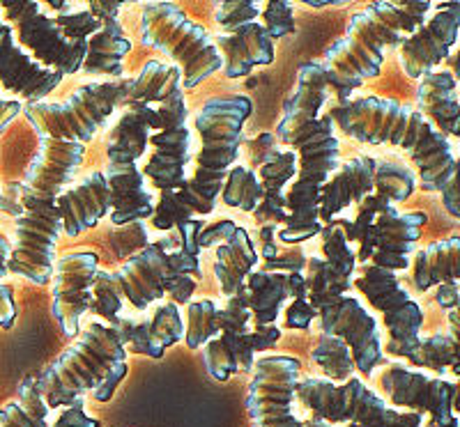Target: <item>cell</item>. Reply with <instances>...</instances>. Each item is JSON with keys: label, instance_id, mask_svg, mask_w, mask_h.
<instances>
[{"label": "cell", "instance_id": "cell-1", "mask_svg": "<svg viewBox=\"0 0 460 427\" xmlns=\"http://www.w3.org/2000/svg\"><path fill=\"white\" fill-rule=\"evenodd\" d=\"M330 100L323 65L304 63L297 72V88L283 106L277 138L295 152L297 175L286 193L288 223L277 232L283 246H299L320 235L318 196L341 166V143L330 113L320 115Z\"/></svg>", "mask_w": 460, "mask_h": 427}, {"label": "cell", "instance_id": "cell-2", "mask_svg": "<svg viewBox=\"0 0 460 427\" xmlns=\"http://www.w3.org/2000/svg\"><path fill=\"white\" fill-rule=\"evenodd\" d=\"M330 118L336 129L361 145H394L408 152L421 191L442 193L447 212L460 219L458 161L451 143L417 109L396 100L361 97L336 104Z\"/></svg>", "mask_w": 460, "mask_h": 427}, {"label": "cell", "instance_id": "cell-3", "mask_svg": "<svg viewBox=\"0 0 460 427\" xmlns=\"http://www.w3.org/2000/svg\"><path fill=\"white\" fill-rule=\"evenodd\" d=\"M85 145L40 138V147L19 187L22 214L16 219V244L7 271L28 278L35 285H47L53 278L58 240L63 237V219L58 196L84 163Z\"/></svg>", "mask_w": 460, "mask_h": 427}, {"label": "cell", "instance_id": "cell-4", "mask_svg": "<svg viewBox=\"0 0 460 427\" xmlns=\"http://www.w3.org/2000/svg\"><path fill=\"white\" fill-rule=\"evenodd\" d=\"M252 113L253 101L246 94H221L205 101L194 122L200 135L194 178L187 179L180 191L162 193L152 214V228L175 230L184 221L215 212L226 175L240 154L244 125Z\"/></svg>", "mask_w": 460, "mask_h": 427}, {"label": "cell", "instance_id": "cell-5", "mask_svg": "<svg viewBox=\"0 0 460 427\" xmlns=\"http://www.w3.org/2000/svg\"><path fill=\"white\" fill-rule=\"evenodd\" d=\"M430 7V0H382L352 14L345 37L327 48L320 63L336 104L350 101L355 90L380 76L385 48L401 47L419 26H424Z\"/></svg>", "mask_w": 460, "mask_h": 427}, {"label": "cell", "instance_id": "cell-6", "mask_svg": "<svg viewBox=\"0 0 460 427\" xmlns=\"http://www.w3.org/2000/svg\"><path fill=\"white\" fill-rule=\"evenodd\" d=\"M127 370V349L118 324L90 322L79 340L53 361L35 384L49 409L69 406L84 393H93L97 402H109Z\"/></svg>", "mask_w": 460, "mask_h": 427}, {"label": "cell", "instance_id": "cell-7", "mask_svg": "<svg viewBox=\"0 0 460 427\" xmlns=\"http://www.w3.org/2000/svg\"><path fill=\"white\" fill-rule=\"evenodd\" d=\"M203 225V219H189L175 225L180 232L178 248H171L172 240L155 241L125 262L120 271H115L122 294L137 310H147L150 303L159 301L166 294L175 306L191 303L200 283V250L196 246V237Z\"/></svg>", "mask_w": 460, "mask_h": 427}, {"label": "cell", "instance_id": "cell-8", "mask_svg": "<svg viewBox=\"0 0 460 427\" xmlns=\"http://www.w3.org/2000/svg\"><path fill=\"white\" fill-rule=\"evenodd\" d=\"M141 39L164 51L182 74V90H194L224 69V57L203 26L172 3H146L141 10Z\"/></svg>", "mask_w": 460, "mask_h": 427}, {"label": "cell", "instance_id": "cell-9", "mask_svg": "<svg viewBox=\"0 0 460 427\" xmlns=\"http://www.w3.org/2000/svg\"><path fill=\"white\" fill-rule=\"evenodd\" d=\"M306 299L320 318L324 336H336L350 347L355 370L371 377L376 365L385 361L377 319L350 294H339L324 285V260L314 256L306 260Z\"/></svg>", "mask_w": 460, "mask_h": 427}, {"label": "cell", "instance_id": "cell-10", "mask_svg": "<svg viewBox=\"0 0 460 427\" xmlns=\"http://www.w3.org/2000/svg\"><path fill=\"white\" fill-rule=\"evenodd\" d=\"M295 397L311 409L314 416L330 425L345 423L348 427H424L421 414L394 409L359 377H350L343 384H334L323 377L299 379Z\"/></svg>", "mask_w": 460, "mask_h": 427}, {"label": "cell", "instance_id": "cell-11", "mask_svg": "<svg viewBox=\"0 0 460 427\" xmlns=\"http://www.w3.org/2000/svg\"><path fill=\"white\" fill-rule=\"evenodd\" d=\"M129 79L84 83L74 90L63 104H26L22 113L40 138L63 143H90L100 126L106 125L115 109L129 92Z\"/></svg>", "mask_w": 460, "mask_h": 427}, {"label": "cell", "instance_id": "cell-12", "mask_svg": "<svg viewBox=\"0 0 460 427\" xmlns=\"http://www.w3.org/2000/svg\"><path fill=\"white\" fill-rule=\"evenodd\" d=\"M159 131L150 134L147 145L152 154L141 168L143 178L162 193L180 191L187 182V166L191 161V129H189V109L184 100L182 83H175L157 104Z\"/></svg>", "mask_w": 460, "mask_h": 427}, {"label": "cell", "instance_id": "cell-13", "mask_svg": "<svg viewBox=\"0 0 460 427\" xmlns=\"http://www.w3.org/2000/svg\"><path fill=\"white\" fill-rule=\"evenodd\" d=\"M0 10L5 14L7 26L14 30L19 47L28 48V56L44 69L58 74H79L84 67L88 42L69 39L56 26L53 16L44 14L40 3L32 0H3Z\"/></svg>", "mask_w": 460, "mask_h": 427}, {"label": "cell", "instance_id": "cell-14", "mask_svg": "<svg viewBox=\"0 0 460 427\" xmlns=\"http://www.w3.org/2000/svg\"><path fill=\"white\" fill-rule=\"evenodd\" d=\"M352 285L382 313L389 336L387 354L408 359L421 340V327H424L421 306L405 292L394 271L380 269L376 265H361L359 276L352 278Z\"/></svg>", "mask_w": 460, "mask_h": 427}, {"label": "cell", "instance_id": "cell-15", "mask_svg": "<svg viewBox=\"0 0 460 427\" xmlns=\"http://www.w3.org/2000/svg\"><path fill=\"white\" fill-rule=\"evenodd\" d=\"M299 370V359L288 354L262 356L253 363V377L246 393V412L253 427H304L293 414Z\"/></svg>", "mask_w": 460, "mask_h": 427}, {"label": "cell", "instance_id": "cell-16", "mask_svg": "<svg viewBox=\"0 0 460 427\" xmlns=\"http://www.w3.org/2000/svg\"><path fill=\"white\" fill-rule=\"evenodd\" d=\"M426 221L429 216L424 212L401 214L392 205L385 203L376 214L373 223L355 237V241H359V250L355 253L357 262L376 265L394 274L408 269L410 256L421 237Z\"/></svg>", "mask_w": 460, "mask_h": 427}, {"label": "cell", "instance_id": "cell-17", "mask_svg": "<svg viewBox=\"0 0 460 427\" xmlns=\"http://www.w3.org/2000/svg\"><path fill=\"white\" fill-rule=\"evenodd\" d=\"M380 391L387 397V405L402 412H414L429 416L430 421H449L456 416V396L458 386L442 377H429L424 372L410 370L405 365L389 363L382 370Z\"/></svg>", "mask_w": 460, "mask_h": 427}, {"label": "cell", "instance_id": "cell-18", "mask_svg": "<svg viewBox=\"0 0 460 427\" xmlns=\"http://www.w3.org/2000/svg\"><path fill=\"white\" fill-rule=\"evenodd\" d=\"M100 271V256L94 250H72L53 262L51 313L63 334L79 336L81 318L93 306V283Z\"/></svg>", "mask_w": 460, "mask_h": 427}, {"label": "cell", "instance_id": "cell-19", "mask_svg": "<svg viewBox=\"0 0 460 427\" xmlns=\"http://www.w3.org/2000/svg\"><path fill=\"white\" fill-rule=\"evenodd\" d=\"M438 12L426 19L424 26H419L405 42L398 47L402 72L408 79L419 81L426 74L435 72V67L445 63L451 56V48L458 42L460 32V3L447 0L438 3Z\"/></svg>", "mask_w": 460, "mask_h": 427}, {"label": "cell", "instance_id": "cell-20", "mask_svg": "<svg viewBox=\"0 0 460 427\" xmlns=\"http://www.w3.org/2000/svg\"><path fill=\"white\" fill-rule=\"evenodd\" d=\"M252 310L246 301V290H240L235 297H228L226 308H221V331L217 338L205 343L203 359L205 368L217 381H228L235 372H253L256 354L249 349Z\"/></svg>", "mask_w": 460, "mask_h": 427}, {"label": "cell", "instance_id": "cell-21", "mask_svg": "<svg viewBox=\"0 0 460 427\" xmlns=\"http://www.w3.org/2000/svg\"><path fill=\"white\" fill-rule=\"evenodd\" d=\"M63 83V74L37 65L14 39V30L0 22V85L28 104H40Z\"/></svg>", "mask_w": 460, "mask_h": 427}, {"label": "cell", "instance_id": "cell-22", "mask_svg": "<svg viewBox=\"0 0 460 427\" xmlns=\"http://www.w3.org/2000/svg\"><path fill=\"white\" fill-rule=\"evenodd\" d=\"M120 7V3H90V12L97 16L102 26L88 39V51H85L84 67H81V72L88 76L106 74L113 81L122 79V72H125L122 60L131 51V42L118 22Z\"/></svg>", "mask_w": 460, "mask_h": 427}, {"label": "cell", "instance_id": "cell-23", "mask_svg": "<svg viewBox=\"0 0 460 427\" xmlns=\"http://www.w3.org/2000/svg\"><path fill=\"white\" fill-rule=\"evenodd\" d=\"M377 159L355 157L341 163L339 170L323 184L318 196V219L327 225L336 221L341 212L350 205H359L373 193V175H376Z\"/></svg>", "mask_w": 460, "mask_h": 427}, {"label": "cell", "instance_id": "cell-24", "mask_svg": "<svg viewBox=\"0 0 460 427\" xmlns=\"http://www.w3.org/2000/svg\"><path fill=\"white\" fill-rule=\"evenodd\" d=\"M56 203L63 219V235L79 237L94 228L111 212V191L104 172H93L81 184L60 193Z\"/></svg>", "mask_w": 460, "mask_h": 427}, {"label": "cell", "instance_id": "cell-25", "mask_svg": "<svg viewBox=\"0 0 460 427\" xmlns=\"http://www.w3.org/2000/svg\"><path fill=\"white\" fill-rule=\"evenodd\" d=\"M212 42L224 57V74L230 81L244 79L253 67L272 65L277 56L274 42L267 37L261 22L246 23L230 35H217Z\"/></svg>", "mask_w": 460, "mask_h": 427}, {"label": "cell", "instance_id": "cell-26", "mask_svg": "<svg viewBox=\"0 0 460 427\" xmlns=\"http://www.w3.org/2000/svg\"><path fill=\"white\" fill-rule=\"evenodd\" d=\"M244 290L256 327H270L277 324L286 299L306 297V281L304 274H267L258 269L246 276Z\"/></svg>", "mask_w": 460, "mask_h": 427}, {"label": "cell", "instance_id": "cell-27", "mask_svg": "<svg viewBox=\"0 0 460 427\" xmlns=\"http://www.w3.org/2000/svg\"><path fill=\"white\" fill-rule=\"evenodd\" d=\"M258 179L262 184V200L253 209V221L258 225H286V184L297 175V157L293 150H281L274 147L256 170Z\"/></svg>", "mask_w": 460, "mask_h": 427}, {"label": "cell", "instance_id": "cell-28", "mask_svg": "<svg viewBox=\"0 0 460 427\" xmlns=\"http://www.w3.org/2000/svg\"><path fill=\"white\" fill-rule=\"evenodd\" d=\"M417 110L447 138L460 135L458 79L447 69L426 74L419 79Z\"/></svg>", "mask_w": 460, "mask_h": 427}, {"label": "cell", "instance_id": "cell-29", "mask_svg": "<svg viewBox=\"0 0 460 427\" xmlns=\"http://www.w3.org/2000/svg\"><path fill=\"white\" fill-rule=\"evenodd\" d=\"M258 250L253 248V241L242 225H237L235 235L226 244L217 246L215 256V276L221 287L224 297H235L240 290H244L246 276L256 269Z\"/></svg>", "mask_w": 460, "mask_h": 427}, {"label": "cell", "instance_id": "cell-30", "mask_svg": "<svg viewBox=\"0 0 460 427\" xmlns=\"http://www.w3.org/2000/svg\"><path fill=\"white\" fill-rule=\"evenodd\" d=\"M460 278V237H447L426 246L414 256L412 283L419 292H429Z\"/></svg>", "mask_w": 460, "mask_h": 427}, {"label": "cell", "instance_id": "cell-31", "mask_svg": "<svg viewBox=\"0 0 460 427\" xmlns=\"http://www.w3.org/2000/svg\"><path fill=\"white\" fill-rule=\"evenodd\" d=\"M350 221H332L323 225V260H324V283L330 290L339 294H348L355 278L357 256L348 241Z\"/></svg>", "mask_w": 460, "mask_h": 427}, {"label": "cell", "instance_id": "cell-32", "mask_svg": "<svg viewBox=\"0 0 460 427\" xmlns=\"http://www.w3.org/2000/svg\"><path fill=\"white\" fill-rule=\"evenodd\" d=\"M175 83H182V74L175 65L168 67L159 60H150L143 65L138 79L131 81L129 92L118 109H155Z\"/></svg>", "mask_w": 460, "mask_h": 427}, {"label": "cell", "instance_id": "cell-33", "mask_svg": "<svg viewBox=\"0 0 460 427\" xmlns=\"http://www.w3.org/2000/svg\"><path fill=\"white\" fill-rule=\"evenodd\" d=\"M405 361H410L417 368H426L438 375H445L451 370L460 375L458 368V308L449 310V331L435 334L430 338L419 340L417 349Z\"/></svg>", "mask_w": 460, "mask_h": 427}, {"label": "cell", "instance_id": "cell-34", "mask_svg": "<svg viewBox=\"0 0 460 427\" xmlns=\"http://www.w3.org/2000/svg\"><path fill=\"white\" fill-rule=\"evenodd\" d=\"M49 406L37 388L35 377H26L19 386V397L0 409V427H49Z\"/></svg>", "mask_w": 460, "mask_h": 427}, {"label": "cell", "instance_id": "cell-35", "mask_svg": "<svg viewBox=\"0 0 460 427\" xmlns=\"http://www.w3.org/2000/svg\"><path fill=\"white\" fill-rule=\"evenodd\" d=\"M184 338V324L180 318L178 306L172 301L164 303L155 310L152 319H147V349L146 356L162 359L166 349L178 344Z\"/></svg>", "mask_w": 460, "mask_h": 427}, {"label": "cell", "instance_id": "cell-36", "mask_svg": "<svg viewBox=\"0 0 460 427\" xmlns=\"http://www.w3.org/2000/svg\"><path fill=\"white\" fill-rule=\"evenodd\" d=\"M219 196L228 207L253 214V209L262 200V184L252 168L244 163H235V166H230Z\"/></svg>", "mask_w": 460, "mask_h": 427}, {"label": "cell", "instance_id": "cell-37", "mask_svg": "<svg viewBox=\"0 0 460 427\" xmlns=\"http://www.w3.org/2000/svg\"><path fill=\"white\" fill-rule=\"evenodd\" d=\"M311 359L323 370V379L343 384L350 377H355V363H352L350 347L341 338H336V336L320 334L318 344L311 352Z\"/></svg>", "mask_w": 460, "mask_h": 427}, {"label": "cell", "instance_id": "cell-38", "mask_svg": "<svg viewBox=\"0 0 460 427\" xmlns=\"http://www.w3.org/2000/svg\"><path fill=\"white\" fill-rule=\"evenodd\" d=\"M417 187V175L408 166L396 161H377L373 175V193L377 198L392 203H401L412 196Z\"/></svg>", "mask_w": 460, "mask_h": 427}, {"label": "cell", "instance_id": "cell-39", "mask_svg": "<svg viewBox=\"0 0 460 427\" xmlns=\"http://www.w3.org/2000/svg\"><path fill=\"white\" fill-rule=\"evenodd\" d=\"M187 331L184 343L189 349H200L205 343L217 338L221 331V308L209 299L191 301L187 308Z\"/></svg>", "mask_w": 460, "mask_h": 427}, {"label": "cell", "instance_id": "cell-40", "mask_svg": "<svg viewBox=\"0 0 460 427\" xmlns=\"http://www.w3.org/2000/svg\"><path fill=\"white\" fill-rule=\"evenodd\" d=\"M125 303V294H122V285L118 281V274L111 271H97L93 283V310L94 315L109 319V324H118V315Z\"/></svg>", "mask_w": 460, "mask_h": 427}, {"label": "cell", "instance_id": "cell-41", "mask_svg": "<svg viewBox=\"0 0 460 427\" xmlns=\"http://www.w3.org/2000/svg\"><path fill=\"white\" fill-rule=\"evenodd\" d=\"M262 3H253V0H230V3H221L217 7V23L221 26L224 35H230V32L240 30L246 23L258 22L261 16Z\"/></svg>", "mask_w": 460, "mask_h": 427}, {"label": "cell", "instance_id": "cell-42", "mask_svg": "<svg viewBox=\"0 0 460 427\" xmlns=\"http://www.w3.org/2000/svg\"><path fill=\"white\" fill-rule=\"evenodd\" d=\"M262 23L267 37L270 39H281L286 35H293L297 30V23H295V12L293 3H286V0H279V3H262Z\"/></svg>", "mask_w": 460, "mask_h": 427}, {"label": "cell", "instance_id": "cell-43", "mask_svg": "<svg viewBox=\"0 0 460 427\" xmlns=\"http://www.w3.org/2000/svg\"><path fill=\"white\" fill-rule=\"evenodd\" d=\"M53 22H56V26L63 30L65 37H69V39H79V42H88L90 37L100 30L102 26L93 12H76V14L53 16Z\"/></svg>", "mask_w": 460, "mask_h": 427}, {"label": "cell", "instance_id": "cell-44", "mask_svg": "<svg viewBox=\"0 0 460 427\" xmlns=\"http://www.w3.org/2000/svg\"><path fill=\"white\" fill-rule=\"evenodd\" d=\"M267 274H304L306 271V256L299 246H279L272 260L262 262Z\"/></svg>", "mask_w": 460, "mask_h": 427}, {"label": "cell", "instance_id": "cell-45", "mask_svg": "<svg viewBox=\"0 0 460 427\" xmlns=\"http://www.w3.org/2000/svg\"><path fill=\"white\" fill-rule=\"evenodd\" d=\"M235 230L237 223L230 219H219L215 221V223L203 225V230H200L199 237H196V246H199V250L215 248V246L226 244L230 237L235 235Z\"/></svg>", "mask_w": 460, "mask_h": 427}, {"label": "cell", "instance_id": "cell-46", "mask_svg": "<svg viewBox=\"0 0 460 427\" xmlns=\"http://www.w3.org/2000/svg\"><path fill=\"white\" fill-rule=\"evenodd\" d=\"M318 318V313L314 310V306L309 303L306 297L293 299V303L288 306L286 313V327L288 328H299V331H309L311 322Z\"/></svg>", "mask_w": 460, "mask_h": 427}, {"label": "cell", "instance_id": "cell-47", "mask_svg": "<svg viewBox=\"0 0 460 427\" xmlns=\"http://www.w3.org/2000/svg\"><path fill=\"white\" fill-rule=\"evenodd\" d=\"M56 427H102V423L94 416H88V414H85L84 397H81V400L65 406V412L58 416Z\"/></svg>", "mask_w": 460, "mask_h": 427}, {"label": "cell", "instance_id": "cell-48", "mask_svg": "<svg viewBox=\"0 0 460 427\" xmlns=\"http://www.w3.org/2000/svg\"><path fill=\"white\" fill-rule=\"evenodd\" d=\"M242 145L246 147V154H249V168L256 172L258 166L262 163V159H265L267 154L277 147V135L261 134L256 135V138H252V141H242Z\"/></svg>", "mask_w": 460, "mask_h": 427}, {"label": "cell", "instance_id": "cell-49", "mask_svg": "<svg viewBox=\"0 0 460 427\" xmlns=\"http://www.w3.org/2000/svg\"><path fill=\"white\" fill-rule=\"evenodd\" d=\"M283 331L277 327V324H270V327H256L253 331L246 334V343H249V349H252L253 354L258 352H267V349H272L274 344L281 340Z\"/></svg>", "mask_w": 460, "mask_h": 427}, {"label": "cell", "instance_id": "cell-50", "mask_svg": "<svg viewBox=\"0 0 460 427\" xmlns=\"http://www.w3.org/2000/svg\"><path fill=\"white\" fill-rule=\"evenodd\" d=\"M16 319L14 290L5 283H0V328H12Z\"/></svg>", "mask_w": 460, "mask_h": 427}, {"label": "cell", "instance_id": "cell-51", "mask_svg": "<svg viewBox=\"0 0 460 427\" xmlns=\"http://www.w3.org/2000/svg\"><path fill=\"white\" fill-rule=\"evenodd\" d=\"M435 301L445 310H454L458 308V283H445V285H438V292H435Z\"/></svg>", "mask_w": 460, "mask_h": 427}, {"label": "cell", "instance_id": "cell-52", "mask_svg": "<svg viewBox=\"0 0 460 427\" xmlns=\"http://www.w3.org/2000/svg\"><path fill=\"white\" fill-rule=\"evenodd\" d=\"M22 110H23L22 101L3 100V97H0V134L10 126V122L14 120L16 115L22 113Z\"/></svg>", "mask_w": 460, "mask_h": 427}, {"label": "cell", "instance_id": "cell-53", "mask_svg": "<svg viewBox=\"0 0 460 427\" xmlns=\"http://www.w3.org/2000/svg\"><path fill=\"white\" fill-rule=\"evenodd\" d=\"M12 256V244L3 232H0V278H5L10 271H7V262Z\"/></svg>", "mask_w": 460, "mask_h": 427}, {"label": "cell", "instance_id": "cell-54", "mask_svg": "<svg viewBox=\"0 0 460 427\" xmlns=\"http://www.w3.org/2000/svg\"><path fill=\"white\" fill-rule=\"evenodd\" d=\"M426 427H460L458 416H451L449 421H426Z\"/></svg>", "mask_w": 460, "mask_h": 427}, {"label": "cell", "instance_id": "cell-55", "mask_svg": "<svg viewBox=\"0 0 460 427\" xmlns=\"http://www.w3.org/2000/svg\"><path fill=\"white\" fill-rule=\"evenodd\" d=\"M304 427H332V425H330V423H324L323 418L314 416V418H309V421L304 423Z\"/></svg>", "mask_w": 460, "mask_h": 427}, {"label": "cell", "instance_id": "cell-56", "mask_svg": "<svg viewBox=\"0 0 460 427\" xmlns=\"http://www.w3.org/2000/svg\"><path fill=\"white\" fill-rule=\"evenodd\" d=\"M49 7H53V10H60V12H65V10H69V3H47Z\"/></svg>", "mask_w": 460, "mask_h": 427}]
</instances>
